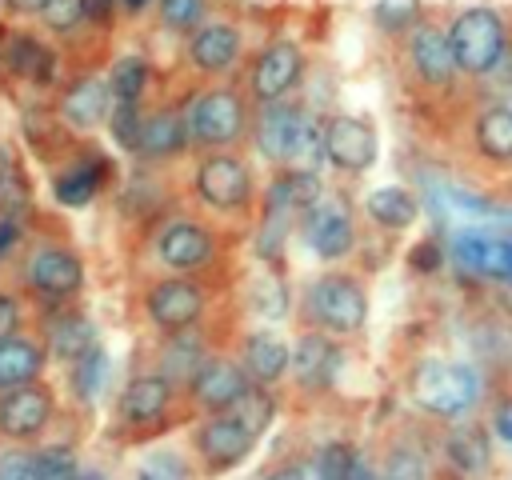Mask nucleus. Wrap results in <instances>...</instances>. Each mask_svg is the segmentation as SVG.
Masks as SVG:
<instances>
[{"instance_id": "45", "label": "nucleus", "mask_w": 512, "mask_h": 480, "mask_svg": "<svg viewBox=\"0 0 512 480\" xmlns=\"http://www.w3.org/2000/svg\"><path fill=\"white\" fill-rule=\"evenodd\" d=\"M436 264H440V248H436V244H416L412 268H416V272H432Z\"/></svg>"}, {"instance_id": "46", "label": "nucleus", "mask_w": 512, "mask_h": 480, "mask_svg": "<svg viewBox=\"0 0 512 480\" xmlns=\"http://www.w3.org/2000/svg\"><path fill=\"white\" fill-rule=\"evenodd\" d=\"M44 0H0V12L8 16H40Z\"/></svg>"}, {"instance_id": "32", "label": "nucleus", "mask_w": 512, "mask_h": 480, "mask_svg": "<svg viewBox=\"0 0 512 480\" xmlns=\"http://www.w3.org/2000/svg\"><path fill=\"white\" fill-rule=\"evenodd\" d=\"M36 20H40L44 32L56 36V40H76L84 28H92L84 0H44V8H40Z\"/></svg>"}, {"instance_id": "28", "label": "nucleus", "mask_w": 512, "mask_h": 480, "mask_svg": "<svg viewBox=\"0 0 512 480\" xmlns=\"http://www.w3.org/2000/svg\"><path fill=\"white\" fill-rule=\"evenodd\" d=\"M172 396V380L164 376H136L124 392H120V416L132 424H148L168 408Z\"/></svg>"}, {"instance_id": "51", "label": "nucleus", "mask_w": 512, "mask_h": 480, "mask_svg": "<svg viewBox=\"0 0 512 480\" xmlns=\"http://www.w3.org/2000/svg\"><path fill=\"white\" fill-rule=\"evenodd\" d=\"M120 4H124V8H132V12H136V8H144V4H148V0H120Z\"/></svg>"}, {"instance_id": "5", "label": "nucleus", "mask_w": 512, "mask_h": 480, "mask_svg": "<svg viewBox=\"0 0 512 480\" xmlns=\"http://www.w3.org/2000/svg\"><path fill=\"white\" fill-rule=\"evenodd\" d=\"M192 196L212 212H248L256 196L252 164L236 152H204L192 168Z\"/></svg>"}, {"instance_id": "29", "label": "nucleus", "mask_w": 512, "mask_h": 480, "mask_svg": "<svg viewBox=\"0 0 512 480\" xmlns=\"http://www.w3.org/2000/svg\"><path fill=\"white\" fill-rule=\"evenodd\" d=\"M364 212H368V220H372L376 228H384V232H404V228H412V220L420 216V204H416V196H412L408 188H376V192H368Z\"/></svg>"}, {"instance_id": "8", "label": "nucleus", "mask_w": 512, "mask_h": 480, "mask_svg": "<svg viewBox=\"0 0 512 480\" xmlns=\"http://www.w3.org/2000/svg\"><path fill=\"white\" fill-rule=\"evenodd\" d=\"M404 56H408L412 76L424 88H432V92H448L460 80L452 48H448V36H444V24H436L428 16L408 20V28H404Z\"/></svg>"}, {"instance_id": "33", "label": "nucleus", "mask_w": 512, "mask_h": 480, "mask_svg": "<svg viewBox=\"0 0 512 480\" xmlns=\"http://www.w3.org/2000/svg\"><path fill=\"white\" fill-rule=\"evenodd\" d=\"M92 344V328L80 312H64L48 324V352L60 360H76L84 348Z\"/></svg>"}, {"instance_id": "7", "label": "nucleus", "mask_w": 512, "mask_h": 480, "mask_svg": "<svg viewBox=\"0 0 512 480\" xmlns=\"http://www.w3.org/2000/svg\"><path fill=\"white\" fill-rule=\"evenodd\" d=\"M300 72H304V52L296 40L288 36H272L256 48L252 64H248V100L252 104H268V100H280L288 96L296 84H300Z\"/></svg>"}, {"instance_id": "26", "label": "nucleus", "mask_w": 512, "mask_h": 480, "mask_svg": "<svg viewBox=\"0 0 512 480\" xmlns=\"http://www.w3.org/2000/svg\"><path fill=\"white\" fill-rule=\"evenodd\" d=\"M320 196H324V188H320V176L312 168H284L276 176V184L268 188V208H280L288 216H300Z\"/></svg>"}, {"instance_id": "30", "label": "nucleus", "mask_w": 512, "mask_h": 480, "mask_svg": "<svg viewBox=\"0 0 512 480\" xmlns=\"http://www.w3.org/2000/svg\"><path fill=\"white\" fill-rule=\"evenodd\" d=\"M104 80H108V92H112L116 104H144V92L152 84V68H148L144 56L128 52V56L112 60V68H108Z\"/></svg>"}, {"instance_id": "47", "label": "nucleus", "mask_w": 512, "mask_h": 480, "mask_svg": "<svg viewBox=\"0 0 512 480\" xmlns=\"http://www.w3.org/2000/svg\"><path fill=\"white\" fill-rule=\"evenodd\" d=\"M16 240H20V224H16L12 216H0V256H4L8 248H16Z\"/></svg>"}, {"instance_id": "10", "label": "nucleus", "mask_w": 512, "mask_h": 480, "mask_svg": "<svg viewBox=\"0 0 512 480\" xmlns=\"http://www.w3.org/2000/svg\"><path fill=\"white\" fill-rule=\"evenodd\" d=\"M144 312L160 332H188L200 316H204V288L192 284L184 272H172L164 280H156L144 292Z\"/></svg>"}, {"instance_id": "20", "label": "nucleus", "mask_w": 512, "mask_h": 480, "mask_svg": "<svg viewBox=\"0 0 512 480\" xmlns=\"http://www.w3.org/2000/svg\"><path fill=\"white\" fill-rule=\"evenodd\" d=\"M252 440H256V432H248L236 416L208 420V424L196 432V448H200V456H204L208 464H216V468H232V464H240V460L248 456Z\"/></svg>"}, {"instance_id": "40", "label": "nucleus", "mask_w": 512, "mask_h": 480, "mask_svg": "<svg viewBox=\"0 0 512 480\" xmlns=\"http://www.w3.org/2000/svg\"><path fill=\"white\" fill-rule=\"evenodd\" d=\"M376 476H380V480H428V468H424V460H420L416 452L400 448V452H392V456L384 460V468H380Z\"/></svg>"}, {"instance_id": "48", "label": "nucleus", "mask_w": 512, "mask_h": 480, "mask_svg": "<svg viewBox=\"0 0 512 480\" xmlns=\"http://www.w3.org/2000/svg\"><path fill=\"white\" fill-rule=\"evenodd\" d=\"M496 436L512 444V412H500V416H496Z\"/></svg>"}, {"instance_id": "36", "label": "nucleus", "mask_w": 512, "mask_h": 480, "mask_svg": "<svg viewBox=\"0 0 512 480\" xmlns=\"http://www.w3.org/2000/svg\"><path fill=\"white\" fill-rule=\"evenodd\" d=\"M104 372H108V356H104V348L92 340V344L76 356V364H72V388L88 400V396H96V392H100Z\"/></svg>"}, {"instance_id": "18", "label": "nucleus", "mask_w": 512, "mask_h": 480, "mask_svg": "<svg viewBox=\"0 0 512 480\" xmlns=\"http://www.w3.org/2000/svg\"><path fill=\"white\" fill-rule=\"evenodd\" d=\"M108 108H112V92H108V80L104 76H80L76 84L64 88V96L56 104L60 120L68 128H80V132L104 124L108 120Z\"/></svg>"}, {"instance_id": "19", "label": "nucleus", "mask_w": 512, "mask_h": 480, "mask_svg": "<svg viewBox=\"0 0 512 480\" xmlns=\"http://www.w3.org/2000/svg\"><path fill=\"white\" fill-rule=\"evenodd\" d=\"M248 388V376L240 364L232 360H200V368L192 372V396L200 408H232Z\"/></svg>"}, {"instance_id": "53", "label": "nucleus", "mask_w": 512, "mask_h": 480, "mask_svg": "<svg viewBox=\"0 0 512 480\" xmlns=\"http://www.w3.org/2000/svg\"><path fill=\"white\" fill-rule=\"evenodd\" d=\"M444 4H448V0H444Z\"/></svg>"}, {"instance_id": "1", "label": "nucleus", "mask_w": 512, "mask_h": 480, "mask_svg": "<svg viewBox=\"0 0 512 480\" xmlns=\"http://www.w3.org/2000/svg\"><path fill=\"white\" fill-rule=\"evenodd\" d=\"M444 36H448V48H452V60H456V72L460 76H492L508 52H512V28H508V16L492 4H468V8H456L444 24Z\"/></svg>"}, {"instance_id": "41", "label": "nucleus", "mask_w": 512, "mask_h": 480, "mask_svg": "<svg viewBox=\"0 0 512 480\" xmlns=\"http://www.w3.org/2000/svg\"><path fill=\"white\" fill-rule=\"evenodd\" d=\"M352 460H356V452L348 444H328L320 452V476L324 480H348L352 476Z\"/></svg>"}, {"instance_id": "43", "label": "nucleus", "mask_w": 512, "mask_h": 480, "mask_svg": "<svg viewBox=\"0 0 512 480\" xmlns=\"http://www.w3.org/2000/svg\"><path fill=\"white\" fill-rule=\"evenodd\" d=\"M36 468H40V480H76V464L68 452H44L36 456Z\"/></svg>"}, {"instance_id": "27", "label": "nucleus", "mask_w": 512, "mask_h": 480, "mask_svg": "<svg viewBox=\"0 0 512 480\" xmlns=\"http://www.w3.org/2000/svg\"><path fill=\"white\" fill-rule=\"evenodd\" d=\"M288 344L276 332H252L244 340V372L256 384H276L288 372Z\"/></svg>"}, {"instance_id": "13", "label": "nucleus", "mask_w": 512, "mask_h": 480, "mask_svg": "<svg viewBox=\"0 0 512 480\" xmlns=\"http://www.w3.org/2000/svg\"><path fill=\"white\" fill-rule=\"evenodd\" d=\"M184 148H188V120H184V108L160 104V108L140 112V128H136V140H132V156H136V160H144V164H164V160H176Z\"/></svg>"}, {"instance_id": "24", "label": "nucleus", "mask_w": 512, "mask_h": 480, "mask_svg": "<svg viewBox=\"0 0 512 480\" xmlns=\"http://www.w3.org/2000/svg\"><path fill=\"white\" fill-rule=\"evenodd\" d=\"M44 368V348L28 336H0V392L32 384Z\"/></svg>"}, {"instance_id": "3", "label": "nucleus", "mask_w": 512, "mask_h": 480, "mask_svg": "<svg viewBox=\"0 0 512 480\" xmlns=\"http://www.w3.org/2000/svg\"><path fill=\"white\" fill-rule=\"evenodd\" d=\"M304 316L316 332L352 336L368 324V292L348 272H324L304 292Z\"/></svg>"}, {"instance_id": "31", "label": "nucleus", "mask_w": 512, "mask_h": 480, "mask_svg": "<svg viewBox=\"0 0 512 480\" xmlns=\"http://www.w3.org/2000/svg\"><path fill=\"white\" fill-rule=\"evenodd\" d=\"M212 16V0H152V20L160 32L184 40L196 24Z\"/></svg>"}, {"instance_id": "39", "label": "nucleus", "mask_w": 512, "mask_h": 480, "mask_svg": "<svg viewBox=\"0 0 512 480\" xmlns=\"http://www.w3.org/2000/svg\"><path fill=\"white\" fill-rule=\"evenodd\" d=\"M236 408V420L248 428V432H264L268 428V420H272V412H276V404L264 396V392H256V388H244V396L232 404Z\"/></svg>"}, {"instance_id": "23", "label": "nucleus", "mask_w": 512, "mask_h": 480, "mask_svg": "<svg viewBox=\"0 0 512 480\" xmlns=\"http://www.w3.org/2000/svg\"><path fill=\"white\" fill-rule=\"evenodd\" d=\"M108 160L104 156H80V160H72L64 172H56V180H52V196L60 200V204H68V208H80V204H88L96 192H100V184L108 180Z\"/></svg>"}, {"instance_id": "52", "label": "nucleus", "mask_w": 512, "mask_h": 480, "mask_svg": "<svg viewBox=\"0 0 512 480\" xmlns=\"http://www.w3.org/2000/svg\"><path fill=\"white\" fill-rule=\"evenodd\" d=\"M136 480H152V472H140V476H136Z\"/></svg>"}, {"instance_id": "42", "label": "nucleus", "mask_w": 512, "mask_h": 480, "mask_svg": "<svg viewBox=\"0 0 512 480\" xmlns=\"http://www.w3.org/2000/svg\"><path fill=\"white\" fill-rule=\"evenodd\" d=\"M0 480H40L36 456H28V452H4L0 456Z\"/></svg>"}, {"instance_id": "38", "label": "nucleus", "mask_w": 512, "mask_h": 480, "mask_svg": "<svg viewBox=\"0 0 512 480\" xmlns=\"http://www.w3.org/2000/svg\"><path fill=\"white\" fill-rule=\"evenodd\" d=\"M248 300H252V312H260V316H284L288 312V288L276 276H256Z\"/></svg>"}, {"instance_id": "6", "label": "nucleus", "mask_w": 512, "mask_h": 480, "mask_svg": "<svg viewBox=\"0 0 512 480\" xmlns=\"http://www.w3.org/2000/svg\"><path fill=\"white\" fill-rule=\"evenodd\" d=\"M244 60V28L228 16H208L184 36V64L200 80H224Z\"/></svg>"}, {"instance_id": "16", "label": "nucleus", "mask_w": 512, "mask_h": 480, "mask_svg": "<svg viewBox=\"0 0 512 480\" xmlns=\"http://www.w3.org/2000/svg\"><path fill=\"white\" fill-rule=\"evenodd\" d=\"M452 256L460 264V272L480 276V280H512V240L504 236H488V232H456L452 240Z\"/></svg>"}, {"instance_id": "25", "label": "nucleus", "mask_w": 512, "mask_h": 480, "mask_svg": "<svg viewBox=\"0 0 512 480\" xmlns=\"http://www.w3.org/2000/svg\"><path fill=\"white\" fill-rule=\"evenodd\" d=\"M4 64H8L20 80H28V84H48V80L56 76V52H52L48 44H40L36 36H28V32H16V36L8 40Z\"/></svg>"}, {"instance_id": "22", "label": "nucleus", "mask_w": 512, "mask_h": 480, "mask_svg": "<svg viewBox=\"0 0 512 480\" xmlns=\"http://www.w3.org/2000/svg\"><path fill=\"white\" fill-rule=\"evenodd\" d=\"M472 148L488 164H512V108L492 100L472 120Z\"/></svg>"}, {"instance_id": "35", "label": "nucleus", "mask_w": 512, "mask_h": 480, "mask_svg": "<svg viewBox=\"0 0 512 480\" xmlns=\"http://www.w3.org/2000/svg\"><path fill=\"white\" fill-rule=\"evenodd\" d=\"M200 360H204V352H200V344L196 340H184L180 332H172V340L164 344V352H160V376L164 380H192V372L200 368Z\"/></svg>"}, {"instance_id": "15", "label": "nucleus", "mask_w": 512, "mask_h": 480, "mask_svg": "<svg viewBox=\"0 0 512 480\" xmlns=\"http://www.w3.org/2000/svg\"><path fill=\"white\" fill-rule=\"evenodd\" d=\"M300 116H304V104H296V100H288V96L260 104V108L252 112V128H248L256 152H260L264 160H272V164H284Z\"/></svg>"}, {"instance_id": "37", "label": "nucleus", "mask_w": 512, "mask_h": 480, "mask_svg": "<svg viewBox=\"0 0 512 480\" xmlns=\"http://www.w3.org/2000/svg\"><path fill=\"white\" fill-rule=\"evenodd\" d=\"M448 460L464 472H480L488 464V440L476 428H460L448 436Z\"/></svg>"}, {"instance_id": "12", "label": "nucleus", "mask_w": 512, "mask_h": 480, "mask_svg": "<svg viewBox=\"0 0 512 480\" xmlns=\"http://www.w3.org/2000/svg\"><path fill=\"white\" fill-rule=\"evenodd\" d=\"M324 160L348 176H360L376 164V128L364 116L324 120Z\"/></svg>"}, {"instance_id": "2", "label": "nucleus", "mask_w": 512, "mask_h": 480, "mask_svg": "<svg viewBox=\"0 0 512 480\" xmlns=\"http://www.w3.org/2000/svg\"><path fill=\"white\" fill-rule=\"evenodd\" d=\"M184 120H188V148L220 152L248 136L252 100L236 84H208L204 92L192 96V104L184 108Z\"/></svg>"}, {"instance_id": "21", "label": "nucleus", "mask_w": 512, "mask_h": 480, "mask_svg": "<svg viewBox=\"0 0 512 480\" xmlns=\"http://www.w3.org/2000/svg\"><path fill=\"white\" fill-rule=\"evenodd\" d=\"M336 364H340V348L332 344L328 332H304L296 340V348L288 352V368L296 372V380L304 388H324L332 380Z\"/></svg>"}, {"instance_id": "11", "label": "nucleus", "mask_w": 512, "mask_h": 480, "mask_svg": "<svg viewBox=\"0 0 512 480\" xmlns=\"http://www.w3.org/2000/svg\"><path fill=\"white\" fill-rule=\"evenodd\" d=\"M300 232L320 260H344L356 252V220L344 200H316L300 212Z\"/></svg>"}, {"instance_id": "14", "label": "nucleus", "mask_w": 512, "mask_h": 480, "mask_svg": "<svg viewBox=\"0 0 512 480\" xmlns=\"http://www.w3.org/2000/svg\"><path fill=\"white\" fill-rule=\"evenodd\" d=\"M152 248L168 272H196L216 260V232L196 220H168Z\"/></svg>"}, {"instance_id": "17", "label": "nucleus", "mask_w": 512, "mask_h": 480, "mask_svg": "<svg viewBox=\"0 0 512 480\" xmlns=\"http://www.w3.org/2000/svg\"><path fill=\"white\" fill-rule=\"evenodd\" d=\"M52 416V392L40 388V384H20V388H8L4 400H0V432L4 436H36Z\"/></svg>"}, {"instance_id": "49", "label": "nucleus", "mask_w": 512, "mask_h": 480, "mask_svg": "<svg viewBox=\"0 0 512 480\" xmlns=\"http://www.w3.org/2000/svg\"><path fill=\"white\" fill-rule=\"evenodd\" d=\"M8 176H12V156H8V148L0 144V192H4V184H8Z\"/></svg>"}, {"instance_id": "44", "label": "nucleus", "mask_w": 512, "mask_h": 480, "mask_svg": "<svg viewBox=\"0 0 512 480\" xmlns=\"http://www.w3.org/2000/svg\"><path fill=\"white\" fill-rule=\"evenodd\" d=\"M20 316H24L20 300L8 296V292H0V336H12V332L20 328Z\"/></svg>"}, {"instance_id": "50", "label": "nucleus", "mask_w": 512, "mask_h": 480, "mask_svg": "<svg viewBox=\"0 0 512 480\" xmlns=\"http://www.w3.org/2000/svg\"><path fill=\"white\" fill-rule=\"evenodd\" d=\"M268 480H304V468H280V472H272Z\"/></svg>"}, {"instance_id": "34", "label": "nucleus", "mask_w": 512, "mask_h": 480, "mask_svg": "<svg viewBox=\"0 0 512 480\" xmlns=\"http://www.w3.org/2000/svg\"><path fill=\"white\" fill-rule=\"evenodd\" d=\"M324 160V124L304 108V116H300V124H296V136H292V144H288V168H312L316 172V164Z\"/></svg>"}, {"instance_id": "9", "label": "nucleus", "mask_w": 512, "mask_h": 480, "mask_svg": "<svg viewBox=\"0 0 512 480\" xmlns=\"http://www.w3.org/2000/svg\"><path fill=\"white\" fill-rule=\"evenodd\" d=\"M24 284L40 300H68L84 288V260L64 244H36L24 256Z\"/></svg>"}, {"instance_id": "4", "label": "nucleus", "mask_w": 512, "mask_h": 480, "mask_svg": "<svg viewBox=\"0 0 512 480\" xmlns=\"http://www.w3.org/2000/svg\"><path fill=\"white\" fill-rule=\"evenodd\" d=\"M408 396L420 412L452 420L464 416L476 396H480V376L468 364H452V360H424L412 368L408 376Z\"/></svg>"}]
</instances>
